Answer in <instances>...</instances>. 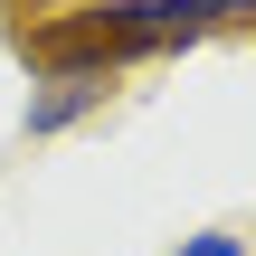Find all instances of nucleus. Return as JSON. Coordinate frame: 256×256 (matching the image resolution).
<instances>
[{"label": "nucleus", "instance_id": "obj_1", "mask_svg": "<svg viewBox=\"0 0 256 256\" xmlns=\"http://www.w3.org/2000/svg\"><path fill=\"white\" fill-rule=\"evenodd\" d=\"M104 95H114V66L57 57V66L28 86V104H19V133H28V142H57V133H76L86 114H104Z\"/></svg>", "mask_w": 256, "mask_h": 256}, {"label": "nucleus", "instance_id": "obj_2", "mask_svg": "<svg viewBox=\"0 0 256 256\" xmlns=\"http://www.w3.org/2000/svg\"><path fill=\"white\" fill-rule=\"evenodd\" d=\"M171 256H256V247L238 238V228H200V238H180Z\"/></svg>", "mask_w": 256, "mask_h": 256}]
</instances>
